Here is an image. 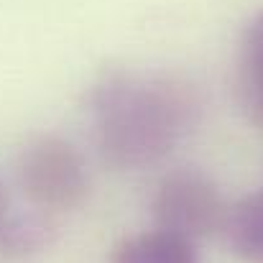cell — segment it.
<instances>
[{
  "mask_svg": "<svg viewBox=\"0 0 263 263\" xmlns=\"http://www.w3.org/2000/svg\"><path fill=\"white\" fill-rule=\"evenodd\" d=\"M148 210L156 230L197 246L212 235H222L230 204L210 174L179 166L156 181Z\"/></svg>",
  "mask_w": 263,
  "mask_h": 263,
  "instance_id": "obj_3",
  "label": "cell"
},
{
  "mask_svg": "<svg viewBox=\"0 0 263 263\" xmlns=\"http://www.w3.org/2000/svg\"><path fill=\"white\" fill-rule=\"evenodd\" d=\"M57 240V217L44 210L8 212L0 225V253L8 258H31Z\"/></svg>",
  "mask_w": 263,
  "mask_h": 263,
  "instance_id": "obj_6",
  "label": "cell"
},
{
  "mask_svg": "<svg viewBox=\"0 0 263 263\" xmlns=\"http://www.w3.org/2000/svg\"><path fill=\"white\" fill-rule=\"evenodd\" d=\"M235 97L248 123L263 130V10L248 21L238 44Z\"/></svg>",
  "mask_w": 263,
  "mask_h": 263,
  "instance_id": "obj_4",
  "label": "cell"
},
{
  "mask_svg": "<svg viewBox=\"0 0 263 263\" xmlns=\"http://www.w3.org/2000/svg\"><path fill=\"white\" fill-rule=\"evenodd\" d=\"M15 181L31 207L54 217L82 207L92 186L82 151L57 133H39L23 143L15 159Z\"/></svg>",
  "mask_w": 263,
  "mask_h": 263,
  "instance_id": "obj_2",
  "label": "cell"
},
{
  "mask_svg": "<svg viewBox=\"0 0 263 263\" xmlns=\"http://www.w3.org/2000/svg\"><path fill=\"white\" fill-rule=\"evenodd\" d=\"M5 192H3V184H0V225H3V220H5Z\"/></svg>",
  "mask_w": 263,
  "mask_h": 263,
  "instance_id": "obj_8",
  "label": "cell"
},
{
  "mask_svg": "<svg viewBox=\"0 0 263 263\" xmlns=\"http://www.w3.org/2000/svg\"><path fill=\"white\" fill-rule=\"evenodd\" d=\"M110 263H197V251L192 243L151 228L123 238Z\"/></svg>",
  "mask_w": 263,
  "mask_h": 263,
  "instance_id": "obj_7",
  "label": "cell"
},
{
  "mask_svg": "<svg viewBox=\"0 0 263 263\" xmlns=\"http://www.w3.org/2000/svg\"><path fill=\"white\" fill-rule=\"evenodd\" d=\"M222 238L243 263H263V189L248 192L228 210Z\"/></svg>",
  "mask_w": 263,
  "mask_h": 263,
  "instance_id": "obj_5",
  "label": "cell"
},
{
  "mask_svg": "<svg viewBox=\"0 0 263 263\" xmlns=\"http://www.w3.org/2000/svg\"><path fill=\"white\" fill-rule=\"evenodd\" d=\"M204 115L199 85L181 72L105 69L89 87L87 118L100 159L120 172L161 164Z\"/></svg>",
  "mask_w": 263,
  "mask_h": 263,
  "instance_id": "obj_1",
  "label": "cell"
}]
</instances>
